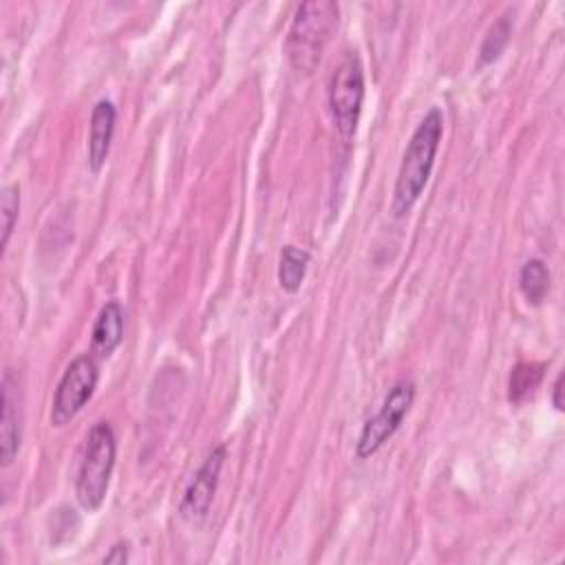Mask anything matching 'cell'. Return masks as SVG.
<instances>
[{
  "label": "cell",
  "mask_w": 565,
  "mask_h": 565,
  "mask_svg": "<svg viewBox=\"0 0 565 565\" xmlns=\"http://www.w3.org/2000/svg\"><path fill=\"white\" fill-rule=\"evenodd\" d=\"M510 35H512V22L508 15H501L486 33L483 42H481V49H479V64H490L494 62L503 49L508 46L510 42Z\"/></svg>",
  "instance_id": "5bb4252c"
},
{
  "label": "cell",
  "mask_w": 565,
  "mask_h": 565,
  "mask_svg": "<svg viewBox=\"0 0 565 565\" xmlns=\"http://www.w3.org/2000/svg\"><path fill=\"white\" fill-rule=\"evenodd\" d=\"M335 26L338 4L331 0H311L296 9L285 40V53L296 73L309 75L316 71Z\"/></svg>",
  "instance_id": "7a4b0ae2"
},
{
  "label": "cell",
  "mask_w": 565,
  "mask_h": 565,
  "mask_svg": "<svg viewBox=\"0 0 565 565\" xmlns=\"http://www.w3.org/2000/svg\"><path fill=\"white\" fill-rule=\"evenodd\" d=\"M117 110L110 99H99L90 113L88 126V168L90 172H99L110 152V141L115 132Z\"/></svg>",
  "instance_id": "ba28073f"
},
{
  "label": "cell",
  "mask_w": 565,
  "mask_h": 565,
  "mask_svg": "<svg viewBox=\"0 0 565 565\" xmlns=\"http://www.w3.org/2000/svg\"><path fill=\"white\" fill-rule=\"evenodd\" d=\"M441 135H444V115L439 108L433 106L413 130L408 146L402 154V163H399L395 188H393V201H391V210L397 218L406 216L417 203V199L422 196L435 166Z\"/></svg>",
  "instance_id": "6da1fadb"
},
{
  "label": "cell",
  "mask_w": 565,
  "mask_h": 565,
  "mask_svg": "<svg viewBox=\"0 0 565 565\" xmlns=\"http://www.w3.org/2000/svg\"><path fill=\"white\" fill-rule=\"evenodd\" d=\"M20 212V190L18 185H4L0 196V216H2V247L9 245L13 227L18 223Z\"/></svg>",
  "instance_id": "9a60e30c"
},
{
  "label": "cell",
  "mask_w": 565,
  "mask_h": 565,
  "mask_svg": "<svg viewBox=\"0 0 565 565\" xmlns=\"http://www.w3.org/2000/svg\"><path fill=\"white\" fill-rule=\"evenodd\" d=\"M115 455L117 441L113 426L108 422H97L86 437L75 479V497L86 512H95L104 503L115 468Z\"/></svg>",
  "instance_id": "3957f363"
},
{
  "label": "cell",
  "mask_w": 565,
  "mask_h": 565,
  "mask_svg": "<svg viewBox=\"0 0 565 565\" xmlns=\"http://www.w3.org/2000/svg\"><path fill=\"white\" fill-rule=\"evenodd\" d=\"M225 455H227V448L218 444L216 448H212V452L203 459V463L194 472L179 503V514L185 521H201L210 512V505L214 501V492L218 486L221 468L225 463Z\"/></svg>",
  "instance_id": "52a82bcc"
},
{
  "label": "cell",
  "mask_w": 565,
  "mask_h": 565,
  "mask_svg": "<svg viewBox=\"0 0 565 565\" xmlns=\"http://www.w3.org/2000/svg\"><path fill=\"white\" fill-rule=\"evenodd\" d=\"M309 260H311V256H309L307 249L296 247V245H285L282 247L280 260H278V282L285 291L296 294L300 289Z\"/></svg>",
  "instance_id": "8fae6325"
},
{
  "label": "cell",
  "mask_w": 565,
  "mask_h": 565,
  "mask_svg": "<svg viewBox=\"0 0 565 565\" xmlns=\"http://www.w3.org/2000/svg\"><path fill=\"white\" fill-rule=\"evenodd\" d=\"M124 338V309L117 300L106 302L93 324L90 333V349L97 358H108Z\"/></svg>",
  "instance_id": "30bf717a"
},
{
  "label": "cell",
  "mask_w": 565,
  "mask_h": 565,
  "mask_svg": "<svg viewBox=\"0 0 565 565\" xmlns=\"http://www.w3.org/2000/svg\"><path fill=\"white\" fill-rule=\"evenodd\" d=\"M413 399H415V382L413 380H397L388 388V393H386L380 411L375 413V417H371L362 426V433H360L358 444H355V455L360 459H366V457L375 455L395 435V430L399 428V424L408 415V411L413 406Z\"/></svg>",
  "instance_id": "5b68a950"
},
{
  "label": "cell",
  "mask_w": 565,
  "mask_h": 565,
  "mask_svg": "<svg viewBox=\"0 0 565 565\" xmlns=\"http://www.w3.org/2000/svg\"><path fill=\"white\" fill-rule=\"evenodd\" d=\"M563 382H565V375L561 373V375L556 377L554 391H552V404H554L556 411H563V408H565V406H563Z\"/></svg>",
  "instance_id": "e0dca14e"
},
{
  "label": "cell",
  "mask_w": 565,
  "mask_h": 565,
  "mask_svg": "<svg viewBox=\"0 0 565 565\" xmlns=\"http://www.w3.org/2000/svg\"><path fill=\"white\" fill-rule=\"evenodd\" d=\"M104 563H126L128 561V543H124V541H119V543H115L113 547H110V552L102 558Z\"/></svg>",
  "instance_id": "2e32d148"
},
{
  "label": "cell",
  "mask_w": 565,
  "mask_h": 565,
  "mask_svg": "<svg viewBox=\"0 0 565 565\" xmlns=\"http://www.w3.org/2000/svg\"><path fill=\"white\" fill-rule=\"evenodd\" d=\"M519 289L527 305L539 307L550 291V271L541 258H530L519 274Z\"/></svg>",
  "instance_id": "7c38bea8"
},
{
  "label": "cell",
  "mask_w": 565,
  "mask_h": 565,
  "mask_svg": "<svg viewBox=\"0 0 565 565\" xmlns=\"http://www.w3.org/2000/svg\"><path fill=\"white\" fill-rule=\"evenodd\" d=\"M97 380H99V369L95 358L93 355L75 358L57 382L53 404H51V424L57 428L68 424L93 397Z\"/></svg>",
  "instance_id": "8992f818"
},
{
  "label": "cell",
  "mask_w": 565,
  "mask_h": 565,
  "mask_svg": "<svg viewBox=\"0 0 565 565\" xmlns=\"http://www.w3.org/2000/svg\"><path fill=\"white\" fill-rule=\"evenodd\" d=\"M364 102V66L355 51H347L329 79V108L335 130L342 139H351L358 130Z\"/></svg>",
  "instance_id": "277c9868"
},
{
  "label": "cell",
  "mask_w": 565,
  "mask_h": 565,
  "mask_svg": "<svg viewBox=\"0 0 565 565\" xmlns=\"http://www.w3.org/2000/svg\"><path fill=\"white\" fill-rule=\"evenodd\" d=\"M541 380H543V364H534V362L519 364L510 375V393H508L510 399L523 402L536 391Z\"/></svg>",
  "instance_id": "4fadbf2b"
},
{
  "label": "cell",
  "mask_w": 565,
  "mask_h": 565,
  "mask_svg": "<svg viewBox=\"0 0 565 565\" xmlns=\"http://www.w3.org/2000/svg\"><path fill=\"white\" fill-rule=\"evenodd\" d=\"M20 408H18V384L11 371L2 377V415H0V461L9 466L20 450Z\"/></svg>",
  "instance_id": "9c48e42d"
}]
</instances>
